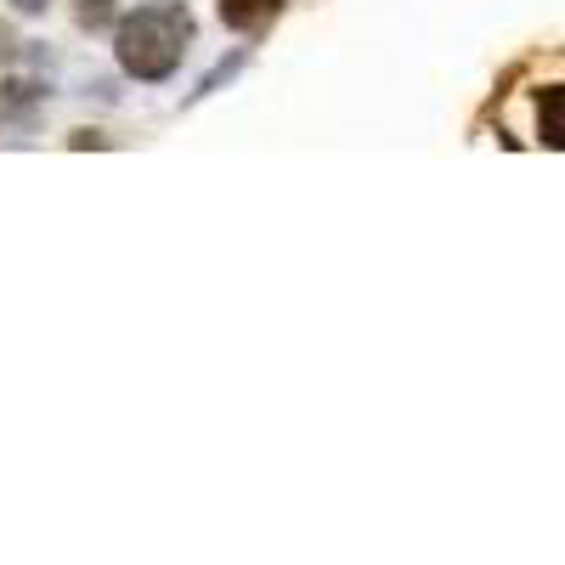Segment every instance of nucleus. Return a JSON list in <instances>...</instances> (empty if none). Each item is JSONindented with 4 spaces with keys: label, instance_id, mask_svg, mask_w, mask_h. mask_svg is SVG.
Listing matches in <instances>:
<instances>
[{
    "label": "nucleus",
    "instance_id": "nucleus-1",
    "mask_svg": "<svg viewBox=\"0 0 565 565\" xmlns=\"http://www.w3.org/2000/svg\"><path fill=\"white\" fill-rule=\"evenodd\" d=\"M114 57L130 79H170L193 45L199 23L186 12V0H153V7H136L130 18H119L114 29Z\"/></svg>",
    "mask_w": 565,
    "mask_h": 565
},
{
    "label": "nucleus",
    "instance_id": "nucleus-2",
    "mask_svg": "<svg viewBox=\"0 0 565 565\" xmlns=\"http://www.w3.org/2000/svg\"><path fill=\"white\" fill-rule=\"evenodd\" d=\"M289 0H215V18L232 29V34H266Z\"/></svg>",
    "mask_w": 565,
    "mask_h": 565
},
{
    "label": "nucleus",
    "instance_id": "nucleus-3",
    "mask_svg": "<svg viewBox=\"0 0 565 565\" xmlns=\"http://www.w3.org/2000/svg\"><path fill=\"white\" fill-rule=\"evenodd\" d=\"M532 136L543 141L548 153H559V85H537L532 90Z\"/></svg>",
    "mask_w": 565,
    "mask_h": 565
},
{
    "label": "nucleus",
    "instance_id": "nucleus-4",
    "mask_svg": "<svg viewBox=\"0 0 565 565\" xmlns=\"http://www.w3.org/2000/svg\"><path fill=\"white\" fill-rule=\"evenodd\" d=\"M40 97H45V90H40L34 79H18V74H7V79H0V119H7V125L29 119V114L40 108Z\"/></svg>",
    "mask_w": 565,
    "mask_h": 565
},
{
    "label": "nucleus",
    "instance_id": "nucleus-5",
    "mask_svg": "<svg viewBox=\"0 0 565 565\" xmlns=\"http://www.w3.org/2000/svg\"><path fill=\"white\" fill-rule=\"evenodd\" d=\"M119 23V0H74V29L79 34H108Z\"/></svg>",
    "mask_w": 565,
    "mask_h": 565
},
{
    "label": "nucleus",
    "instance_id": "nucleus-6",
    "mask_svg": "<svg viewBox=\"0 0 565 565\" xmlns=\"http://www.w3.org/2000/svg\"><path fill=\"white\" fill-rule=\"evenodd\" d=\"M18 63H23V34H18V23L0 18V68H18Z\"/></svg>",
    "mask_w": 565,
    "mask_h": 565
},
{
    "label": "nucleus",
    "instance_id": "nucleus-7",
    "mask_svg": "<svg viewBox=\"0 0 565 565\" xmlns=\"http://www.w3.org/2000/svg\"><path fill=\"white\" fill-rule=\"evenodd\" d=\"M68 148H108V136H103V130H74Z\"/></svg>",
    "mask_w": 565,
    "mask_h": 565
},
{
    "label": "nucleus",
    "instance_id": "nucleus-8",
    "mask_svg": "<svg viewBox=\"0 0 565 565\" xmlns=\"http://www.w3.org/2000/svg\"><path fill=\"white\" fill-rule=\"evenodd\" d=\"M12 12L18 18H40V12H52V0H12Z\"/></svg>",
    "mask_w": 565,
    "mask_h": 565
}]
</instances>
